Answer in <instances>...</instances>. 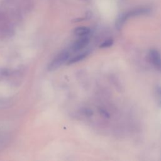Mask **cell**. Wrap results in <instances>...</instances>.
I'll use <instances>...</instances> for the list:
<instances>
[{
	"mask_svg": "<svg viewBox=\"0 0 161 161\" xmlns=\"http://www.w3.org/2000/svg\"><path fill=\"white\" fill-rule=\"evenodd\" d=\"M69 57H70V52L69 50H62L48 64V70L49 71H53L58 69L64 63L68 61Z\"/></svg>",
	"mask_w": 161,
	"mask_h": 161,
	"instance_id": "obj_1",
	"label": "cell"
},
{
	"mask_svg": "<svg viewBox=\"0 0 161 161\" xmlns=\"http://www.w3.org/2000/svg\"><path fill=\"white\" fill-rule=\"evenodd\" d=\"M149 11V9L148 8H139V9H135L133 11H129L125 14H124L123 16H121L116 21V26L117 29H120L124 23L130 18L138 16L140 14H143L148 13Z\"/></svg>",
	"mask_w": 161,
	"mask_h": 161,
	"instance_id": "obj_2",
	"label": "cell"
},
{
	"mask_svg": "<svg viewBox=\"0 0 161 161\" xmlns=\"http://www.w3.org/2000/svg\"><path fill=\"white\" fill-rule=\"evenodd\" d=\"M14 35L12 25L6 19L0 18V40L9 38Z\"/></svg>",
	"mask_w": 161,
	"mask_h": 161,
	"instance_id": "obj_3",
	"label": "cell"
},
{
	"mask_svg": "<svg viewBox=\"0 0 161 161\" xmlns=\"http://www.w3.org/2000/svg\"><path fill=\"white\" fill-rule=\"evenodd\" d=\"M149 58L155 68L161 72V55L160 52L155 49L150 50L149 51Z\"/></svg>",
	"mask_w": 161,
	"mask_h": 161,
	"instance_id": "obj_4",
	"label": "cell"
},
{
	"mask_svg": "<svg viewBox=\"0 0 161 161\" xmlns=\"http://www.w3.org/2000/svg\"><path fill=\"white\" fill-rule=\"evenodd\" d=\"M89 42V39L87 37H82L76 40L71 46L70 49L74 52H77L86 47Z\"/></svg>",
	"mask_w": 161,
	"mask_h": 161,
	"instance_id": "obj_5",
	"label": "cell"
},
{
	"mask_svg": "<svg viewBox=\"0 0 161 161\" xmlns=\"http://www.w3.org/2000/svg\"><path fill=\"white\" fill-rule=\"evenodd\" d=\"M89 53V51H85L81 53H79L78 55H77L76 56L74 57L73 58L69 59L67 61V64L68 65H71L75 63H77L78 62H80V60L84 59Z\"/></svg>",
	"mask_w": 161,
	"mask_h": 161,
	"instance_id": "obj_6",
	"label": "cell"
},
{
	"mask_svg": "<svg viewBox=\"0 0 161 161\" xmlns=\"http://www.w3.org/2000/svg\"><path fill=\"white\" fill-rule=\"evenodd\" d=\"M91 30L86 26H79L74 29V33L76 35L79 36H86L90 33Z\"/></svg>",
	"mask_w": 161,
	"mask_h": 161,
	"instance_id": "obj_7",
	"label": "cell"
},
{
	"mask_svg": "<svg viewBox=\"0 0 161 161\" xmlns=\"http://www.w3.org/2000/svg\"><path fill=\"white\" fill-rule=\"evenodd\" d=\"M155 99L158 107L161 108V86H157L155 87Z\"/></svg>",
	"mask_w": 161,
	"mask_h": 161,
	"instance_id": "obj_8",
	"label": "cell"
},
{
	"mask_svg": "<svg viewBox=\"0 0 161 161\" xmlns=\"http://www.w3.org/2000/svg\"><path fill=\"white\" fill-rule=\"evenodd\" d=\"M113 40L112 39H108L106 40L104 42H103L100 45V48H108L113 45Z\"/></svg>",
	"mask_w": 161,
	"mask_h": 161,
	"instance_id": "obj_9",
	"label": "cell"
},
{
	"mask_svg": "<svg viewBox=\"0 0 161 161\" xmlns=\"http://www.w3.org/2000/svg\"><path fill=\"white\" fill-rule=\"evenodd\" d=\"M84 113L87 115V116H91L92 114V111H91L89 109H86L84 110Z\"/></svg>",
	"mask_w": 161,
	"mask_h": 161,
	"instance_id": "obj_10",
	"label": "cell"
},
{
	"mask_svg": "<svg viewBox=\"0 0 161 161\" xmlns=\"http://www.w3.org/2000/svg\"><path fill=\"white\" fill-rule=\"evenodd\" d=\"M100 113H101V114H102V115H103V116H106V117H108L109 116V114L106 111H104V110H101L100 111Z\"/></svg>",
	"mask_w": 161,
	"mask_h": 161,
	"instance_id": "obj_11",
	"label": "cell"
}]
</instances>
